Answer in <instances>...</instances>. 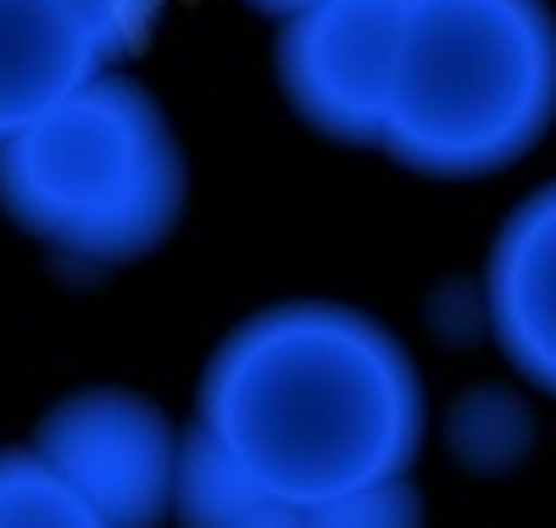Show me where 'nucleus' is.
<instances>
[{
    "mask_svg": "<svg viewBox=\"0 0 556 528\" xmlns=\"http://www.w3.org/2000/svg\"><path fill=\"white\" fill-rule=\"evenodd\" d=\"M195 435L278 501H334L406 478L424 451V373L395 334L340 301H278L223 334Z\"/></svg>",
    "mask_w": 556,
    "mask_h": 528,
    "instance_id": "f257e3e1",
    "label": "nucleus"
},
{
    "mask_svg": "<svg viewBox=\"0 0 556 528\" xmlns=\"http://www.w3.org/2000/svg\"><path fill=\"white\" fill-rule=\"evenodd\" d=\"M190 167L156 95L112 67L0 146V217L84 267H128L184 223Z\"/></svg>",
    "mask_w": 556,
    "mask_h": 528,
    "instance_id": "f03ea898",
    "label": "nucleus"
},
{
    "mask_svg": "<svg viewBox=\"0 0 556 528\" xmlns=\"http://www.w3.org/2000/svg\"><path fill=\"white\" fill-rule=\"evenodd\" d=\"M556 117L545 0H406L379 151L424 178L523 162Z\"/></svg>",
    "mask_w": 556,
    "mask_h": 528,
    "instance_id": "7ed1b4c3",
    "label": "nucleus"
},
{
    "mask_svg": "<svg viewBox=\"0 0 556 528\" xmlns=\"http://www.w3.org/2000/svg\"><path fill=\"white\" fill-rule=\"evenodd\" d=\"M28 451L112 528H162L173 517L184 428L151 395L123 384L73 390L39 417Z\"/></svg>",
    "mask_w": 556,
    "mask_h": 528,
    "instance_id": "20e7f679",
    "label": "nucleus"
},
{
    "mask_svg": "<svg viewBox=\"0 0 556 528\" xmlns=\"http://www.w3.org/2000/svg\"><path fill=\"white\" fill-rule=\"evenodd\" d=\"M406 0H317L285 17L273 45L290 112L334 146H374L390 112Z\"/></svg>",
    "mask_w": 556,
    "mask_h": 528,
    "instance_id": "39448f33",
    "label": "nucleus"
},
{
    "mask_svg": "<svg viewBox=\"0 0 556 528\" xmlns=\"http://www.w3.org/2000/svg\"><path fill=\"white\" fill-rule=\"evenodd\" d=\"M484 323L495 351L556 395V178L513 206L484 256Z\"/></svg>",
    "mask_w": 556,
    "mask_h": 528,
    "instance_id": "423d86ee",
    "label": "nucleus"
},
{
    "mask_svg": "<svg viewBox=\"0 0 556 528\" xmlns=\"http://www.w3.org/2000/svg\"><path fill=\"white\" fill-rule=\"evenodd\" d=\"M96 73L101 62L62 0H0V146Z\"/></svg>",
    "mask_w": 556,
    "mask_h": 528,
    "instance_id": "0eeeda50",
    "label": "nucleus"
},
{
    "mask_svg": "<svg viewBox=\"0 0 556 528\" xmlns=\"http://www.w3.org/2000/svg\"><path fill=\"white\" fill-rule=\"evenodd\" d=\"M167 523L178 528H312V506L256 490L217 445H206L195 428H184Z\"/></svg>",
    "mask_w": 556,
    "mask_h": 528,
    "instance_id": "6e6552de",
    "label": "nucleus"
},
{
    "mask_svg": "<svg viewBox=\"0 0 556 528\" xmlns=\"http://www.w3.org/2000/svg\"><path fill=\"white\" fill-rule=\"evenodd\" d=\"M0 528H112L34 451H0Z\"/></svg>",
    "mask_w": 556,
    "mask_h": 528,
    "instance_id": "1a4fd4ad",
    "label": "nucleus"
},
{
    "mask_svg": "<svg viewBox=\"0 0 556 528\" xmlns=\"http://www.w3.org/2000/svg\"><path fill=\"white\" fill-rule=\"evenodd\" d=\"M62 7L78 23L84 45L96 51V62L112 67V62H128L151 45L167 0H62Z\"/></svg>",
    "mask_w": 556,
    "mask_h": 528,
    "instance_id": "9d476101",
    "label": "nucleus"
},
{
    "mask_svg": "<svg viewBox=\"0 0 556 528\" xmlns=\"http://www.w3.org/2000/svg\"><path fill=\"white\" fill-rule=\"evenodd\" d=\"M312 528H424V495L412 478H390V485L312 501Z\"/></svg>",
    "mask_w": 556,
    "mask_h": 528,
    "instance_id": "9b49d317",
    "label": "nucleus"
},
{
    "mask_svg": "<svg viewBox=\"0 0 556 528\" xmlns=\"http://www.w3.org/2000/svg\"><path fill=\"white\" fill-rule=\"evenodd\" d=\"M245 7H251V12H262V17H278V23H285V17H295V12L317 7V0H245Z\"/></svg>",
    "mask_w": 556,
    "mask_h": 528,
    "instance_id": "f8f14e48",
    "label": "nucleus"
}]
</instances>
